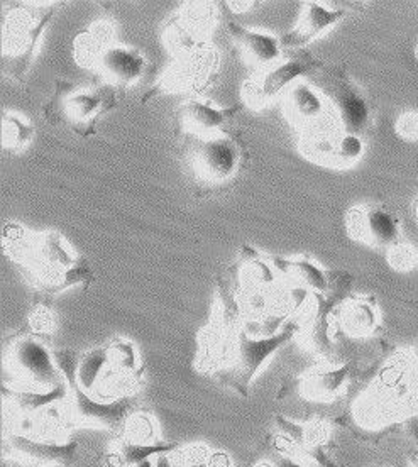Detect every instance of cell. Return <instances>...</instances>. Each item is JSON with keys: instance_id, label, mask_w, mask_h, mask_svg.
<instances>
[{"instance_id": "obj_1", "label": "cell", "mask_w": 418, "mask_h": 467, "mask_svg": "<svg viewBox=\"0 0 418 467\" xmlns=\"http://www.w3.org/2000/svg\"><path fill=\"white\" fill-rule=\"evenodd\" d=\"M2 247L7 256L29 271L43 292L59 293L92 281L89 263L55 231L33 233L21 223H5Z\"/></svg>"}, {"instance_id": "obj_2", "label": "cell", "mask_w": 418, "mask_h": 467, "mask_svg": "<svg viewBox=\"0 0 418 467\" xmlns=\"http://www.w3.org/2000/svg\"><path fill=\"white\" fill-rule=\"evenodd\" d=\"M73 47L80 67L93 71L100 83L116 90L140 82L150 67L138 49L117 41L114 26L107 21H97L77 36Z\"/></svg>"}, {"instance_id": "obj_3", "label": "cell", "mask_w": 418, "mask_h": 467, "mask_svg": "<svg viewBox=\"0 0 418 467\" xmlns=\"http://www.w3.org/2000/svg\"><path fill=\"white\" fill-rule=\"evenodd\" d=\"M55 4H23L12 9L2 26V59L4 73L21 82L26 78L36 49L51 21Z\"/></svg>"}, {"instance_id": "obj_4", "label": "cell", "mask_w": 418, "mask_h": 467, "mask_svg": "<svg viewBox=\"0 0 418 467\" xmlns=\"http://www.w3.org/2000/svg\"><path fill=\"white\" fill-rule=\"evenodd\" d=\"M117 100L116 88L105 83L77 87L59 80L45 107V114L53 124H65L80 136H92L100 117L116 109Z\"/></svg>"}, {"instance_id": "obj_5", "label": "cell", "mask_w": 418, "mask_h": 467, "mask_svg": "<svg viewBox=\"0 0 418 467\" xmlns=\"http://www.w3.org/2000/svg\"><path fill=\"white\" fill-rule=\"evenodd\" d=\"M314 85L326 99L329 128L361 138L371 129V102L340 67H324L317 71Z\"/></svg>"}, {"instance_id": "obj_6", "label": "cell", "mask_w": 418, "mask_h": 467, "mask_svg": "<svg viewBox=\"0 0 418 467\" xmlns=\"http://www.w3.org/2000/svg\"><path fill=\"white\" fill-rule=\"evenodd\" d=\"M5 369L17 389L24 391L49 393L68 386L57 356L36 336H23L12 342L5 350Z\"/></svg>"}, {"instance_id": "obj_7", "label": "cell", "mask_w": 418, "mask_h": 467, "mask_svg": "<svg viewBox=\"0 0 418 467\" xmlns=\"http://www.w3.org/2000/svg\"><path fill=\"white\" fill-rule=\"evenodd\" d=\"M246 161L245 144L227 130L209 138H192L188 163L198 185L221 188L229 185Z\"/></svg>"}, {"instance_id": "obj_8", "label": "cell", "mask_w": 418, "mask_h": 467, "mask_svg": "<svg viewBox=\"0 0 418 467\" xmlns=\"http://www.w3.org/2000/svg\"><path fill=\"white\" fill-rule=\"evenodd\" d=\"M324 68L320 59L308 51H285L283 58L266 68L256 71L243 85V100L251 109H265L275 100L283 99L293 83L300 82Z\"/></svg>"}, {"instance_id": "obj_9", "label": "cell", "mask_w": 418, "mask_h": 467, "mask_svg": "<svg viewBox=\"0 0 418 467\" xmlns=\"http://www.w3.org/2000/svg\"><path fill=\"white\" fill-rule=\"evenodd\" d=\"M221 70V53L209 43L188 47L174 55L173 65L164 71L154 92L202 94L217 80Z\"/></svg>"}, {"instance_id": "obj_10", "label": "cell", "mask_w": 418, "mask_h": 467, "mask_svg": "<svg viewBox=\"0 0 418 467\" xmlns=\"http://www.w3.org/2000/svg\"><path fill=\"white\" fill-rule=\"evenodd\" d=\"M349 237L386 253L403 241L402 221L381 203H361L346 213Z\"/></svg>"}, {"instance_id": "obj_11", "label": "cell", "mask_w": 418, "mask_h": 467, "mask_svg": "<svg viewBox=\"0 0 418 467\" xmlns=\"http://www.w3.org/2000/svg\"><path fill=\"white\" fill-rule=\"evenodd\" d=\"M300 151L314 163L334 170H346L362 158L364 140L361 136L346 134L332 128L315 129L303 132Z\"/></svg>"}, {"instance_id": "obj_12", "label": "cell", "mask_w": 418, "mask_h": 467, "mask_svg": "<svg viewBox=\"0 0 418 467\" xmlns=\"http://www.w3.org/2000/svg\"><path fill=\"white\" fill-rule=\"evenodd\" d=\"M283 110L293 128L300 132L329 128V109L326 99L314 83H293L283 95Z\"/></svg>"}, {"instance_id": "obj_13", "label": "cell", "mask_w": 418, "mask_h": 467, "mask_svg": "<svg viewBox=\"0 0 418 467\" xmlns=\"http://www.w3.org/2000/svg\"><path fill=\"white\" fill-rule=\"evenodd\" d=\"M67 410L73 425H87L104 431H112L126 425L129 417L128 398L124 400H99L75 389V395L67 400Z\"/></svg>"}, {"instance_id": "obj_14", "label": "cell", "mask_w": 418, "mask_h": 467, "mask_svg": "<svg viewBox=\"0 0 418 467\" xmlns=\"http://www.w3.org/2000/svg\"><path fill=\"white\" fill-rule=\"evenodd\" d=\"M239 112V107H217L209 100L192 99L176 110V122L190 138H209L227 132V124Z\"/></svg>"}, {"instance_id": "obj_15", "label": "cell", "mask_w": 418, "mask_h": 467, "mask_svg": "<svg viewBox=\"0 0 418 467\" xmlns=\"http://www.w3.org/2000/svg\"><path fill=\"white\" fill-rule=\"evenodd\" d=\"M344 17V9H330L322 2H305L295 27L281 37L283 51H303Z\"/></svg>"}, {"instance_id": "obj_16", "label": "cell", "mask_w": 418, "mask_h": 467, "mask_svg": "<svg viewBox=\"0 0 418 467\" xmlns=\"http://www.w3.org/2000/svg\"><path fill=\"white\" fill-rule=\"evenodd\" d=\"M224 24H225V29L231 36L234 45L241 49L246 61L255 65L257 70L266 68L269 65L283 58L285 51L281 47V39H278L277 36L255 31V29L246 27L243 24L235 23L231 17V9H227L225 12Z\"/></svg>"}, {"instance_id": "obj_17", "label": "cell", "mask_w": 418, "mask_h": 467, "mask_svg": "<svg viewBox=\"0 0 418 467\" xmlns=\"http://www.w3.org/2000/svg\"><path fill=\"white\" fill-rule=\"evenodd\" d=\"M269 257L273 268L277 269L279 280L291 290L308 295H327L330 290V280L324 269L307 257Z\"/></svg>"}, {"instance_id": "obj_18", "label": "cell", "mask_w": 418, "mask_h": 467, "mask_svg": "<svg viewBox=\"0 0 418 467\" xmlns=\"http://www.w3.org/2000/svg\"><path fill=\"white\" fill-rule=\"evenodd\" d=\"M7 442L11 445L12 452L27 466H63L75 456V445L45 441L24 433H14Z\"/></svg>"}, {"instance_id": "obj_19", "label": "cell", "mask_w": 418, "mask_h": 467, "mask_svg": "<svg viewBox=\"0 0 418 467\" xmlns=\"http://www.w3.org/2000/svg\"><path fill=\"white\" fill-rule=\"evenodd\" d=\"M350 376V366L320 364L303 376L302 395L312 401L329 403L342 393Z\"/></svg>"}, {"instance_id": "obj_20", "label": "cell", "mask_w": 418, "mask_h": 467, "mask_svg": "<svg viewBox=\"0 0 418 467\" xmlns=\"http://www.w3.org/2000/svg\"><path fill=\"white\" fill-rule=\"evenodd\" d=\"M339 324L350 337H368L381 324L380 308L372 296H354L340 306Z\"/></svg>"}, {"instance_id": "obj_21", "label": "cell", "mask_w": 418, "mask_h": 467, "mask_svg": "<svg viewBox=\"0 0 418 467\" xmlns=\"http://www.w3.org/2000/svg\"><path fill=\"white\" fill-rule=\"evenodd\" d=\"M35 138V128L19 114H5L2 117V144L5 150L21 151L31 144Z\"/></svg>"}, {"instance_id": "obj_22", "label": "cell", "mask_w": 418, "mask_h": 467, "mask_svg": "<svg viewBox=\"0 0 418 467\" xmlns=\"http://www.w3.org/2000/svg\"><path fill=\"white\" fill-rule=\"evenodd\" d=\"M124 439L136 444H160L158 429L148 413H132L124 425Z\"/></svg>"}, {"instance_id": "obj_23", "label": "cell", "mask_w": 418, "mask_h": 467, "mask_svg": "<svg viewBox=\"0 0 418 467\" xmlns=\"http://www.w3.org/2000/svg\"><path fill=\"white\" fill-rule=\"evenodd\" d=\"M388 263L396 271H410L418 266V249L410 243L402 241L388 251Z\"/></svg>"}, {"instance_id": "obj_24", "label": "cell", "mask_w": 418, "mask_h": 467, "mask_svg": "<svg viewBox=\"0 0 418 467\" xmlns=\"http://www.w3.org/2000/svg\"><path fill=\"white\" fill-rule=\"evenodd\" d=\"M29 327L35 332L33 336L36 337L51 336L57 328V318L47 305H37L33 310V314L29 316Z\"/></svg>"}, {"instance_id": "obj_25", "label": "cell", "mask_w": 418, "mask_h": 467, "mask_svg": "<svg viewBox=\"0 0 418 467\" xmlns=\"http://www.w3.org/2000/svg\"><path fill=\"white\" fill-rule=\"evenodd\" d=\"M396 134L402 136L403 140H418V114L417 112H407L403 116L398 117L396 120Z\"/></svg>"}, {"instance_id": "obj_26", "label": "cell", "mask_w": 418, "mask_h": 467, "mask_svg": "<svg viewBox=\"0 0 418 467\" xmlns=\"http://www.w3.org/2000/svg\"><path fill=\"white\" fill-rule=\"evenodd\" d=\"M176 457L178 467H210L209 456L202 449H186Z\"/></svg>"}, {"instance_id": "obj_27", "label": "cell", "mask_w": 418, "mask_h": 467, "mask_svg": "<svg viewBox=\"0 0 418 467\" xmlns=\"http://www.w3.org/2000/svg\"><path fill=\"white\" fill-rule=\"evenodd\" d=\"M271 467H308L307 464H303L300 459H295L290 456H281L279 459L275 461V464H271Z\"/></svg>"}, {"instance_id": "obj_28", "label": "cell", "mask_w": 418, "mask_h": 467, "mask_svg": "<svg viewBox=\"0 0 418 467\" xmlns=\"http://www.w3.org/2000/svg\"><path fill=\"white\" fill-rule=\"evenodd\" d=\"M156 467H178L176 457L172 452H163L156 456Z\"/></svg>"}, {"instance_id": "obj_29", "label": "cell", "mask_w": 418, "mask_h": 467, "mask_svg": "<svg viewBox=\"0 0 418 467\" xmlns=\"http://www.w3.org/2000/svg\"><path fill=\"white\" fill-rule=\"evenodd\" d=\"M132 467H156V457H150V459H144L138 464H134Z\"/></svg>"}, {"instance_id": "obj_30", "label": "cell", "mask_w": 418, "mask_h": 467, "mask_svg": "<svg viewBox=\"0 0 418 467\" xmlns=\"http://www.w3.org/2000/svg\"><path fill=\"white\" fill-rule=\"evenodd\" d=\"M2 467H19L14 461H5L4 464H2Z\"/></svg>"}, {"instance_id": "obj_31", "label": "cell", "mask_w": 418, "mask_h": 467, "mask_svg": "<svg viewBox=\"0 0 418 467\" xmlns=\"http://www.w3.org/2000/svg\"><path fill=\"white\" fill-rule=\"evenodd\" d=\"M412 466L418 467V456L415 457V459H413V461H412Z\"/></svg>"}, {"instance_id": "obj_32", "label": "cell", "mask_w": 418, "mask_h": 467, "mask_svg": "<svg viewBox=\"0 0 418 467\" xmlns=\"http://www.w3.org/2000/svg\"><path fill=\"white\" fill-rule=\"evenodd\" d=\"M415 215H417V219H418V197H417V200H415Z\"/></svg>"}, {"instance_id": "obj_33", "label": "cell", "mask_w": 418, "mask_h": 467, "mask_svg": "<svg viewBox=\"0 0 418 467\" xmlns=\"http://www.w3.org/2000/svg\"><path fill=\"white\" fill-rule=\"evenodd\" d=\"M415 55H417V59H418V47H417V51H415Z\"/></svg>"}]
</instances>
